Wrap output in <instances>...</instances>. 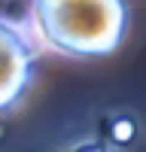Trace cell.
Masks as SVG:
<instances>
[{"label": "cell", "mask_w": 146, "mask_h": 152, "mask_svg": "<svg viewBox=\"0 0 146 152\" xmlns=\"http://www.w3.org/2000/svg\"><path fill=\"white\" fill-rule=\"evenodd\" d=\"M128 0H31V31L55 55L94 61L125 43Z\"/></svg>", "instance_id": "6da1fadb"}, {"label": "cell", "mask_w": 146, "mask_h": 152, "mask_svg": "<svg viewBox=\"0 0 146 152\" xmlns=\"http://www.w3.org/2000/svg\"><path fill=\"white\" fill-rule=\"evenodd\" d=\"M36 55L34 34L0 15V116L12 113L34 88Z\"/></svg>", "instance_id": "7a4b0ae2"}, {"label": "cell", "mask_w": 146, "mask_h": 152, "mask_svg": "<svg viewBox=\"0 0 146 152\" xmlns=\"http://www.w3.org/2000/svg\"><path fill=\"white\" fill-rule=\"evenodd\" d=\"M131 134H134V125L128 122V119H119V125H116V143H128L131 140Z\"/></svg>", "instance_id": "3957f363"}]
</instances>
